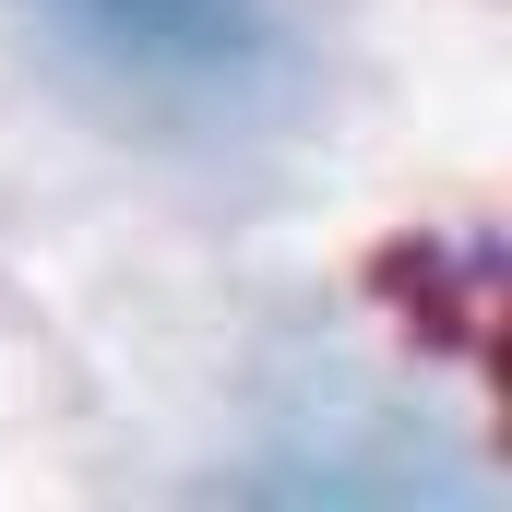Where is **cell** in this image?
Instances as JSON below:
<instances>
[{
  "mask_svg": "<svg viewBox=\"0 0 512 512\" xmlns=\"http://www.w3.org/2000/svg\"><path fill=\"white\" fill-rule=\"evenodd\" d=\"M60 48L143 108H251L274 84V0H48Z\"/></svg>",
  "mask_w": 512,
  "mask_h": 512,
  "instance_id": "cell-1",
  "label": "cell"
}]
</instances>
